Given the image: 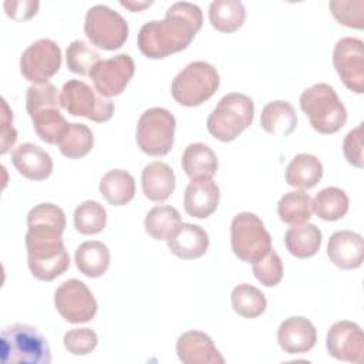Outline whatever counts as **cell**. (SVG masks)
I'll return each mask as SVG.
<instances>
[{
  "label": "cell",
  "instance_id": "1",
  "mask_svg": "<svg viewBox=\"0 0 364 364\" xmlns=\"http://www.w3.org/2000/svg\"><path fill=\"white\" fill-rule=\"evenodd\" d=\"M65 215L54 203H40L27 215V264L41 282H51L70 267V255L63 242Z\"/></svg>",
  "mask_w": 364,
  "mask_h": 364
},
{
  "label": "cell",
  "instance_id": "2",
  "mask_svg": "<svg viewBox=\"0 0 364 364\" xmlns=\"http://www.w3.org/2000/svg\"><path fill=\"white\" fill-rule=\"evenodd\" d=\"M203 23L199 6L189 1L173 3L164 20L145 23L138 33L139 51L152 60H161L185 50Z\"/></svg>",
  "mask_w": 364,
  "mask_h": 364
},
{
  "label": "cell",
  "instance_id": "3",
  "mask_svg": "<svg viewBox=\"0 0 364 364\" xmlns=\"http://www.w3.org/2000/svg\"><path fill=\"white\" fill-rule=\"evenodd\" d=\"M61 100L58 90L51 82L33 84L27 88L26 108L33 121L36 134L47 144H57L65 128L67 119L60 112Z\"/></svg>",
  "mask_w": 364,
  "mask_h": 364
},
{
  "label": "cell",
  "instance_id": "4",
  "mask_svg": "<svg viewBox=\"0 0 364 364\" xmlns=\"http://www.w3.org/2000/svg\"><path fill=\"white\" fill-rule=\"evenodd\" d=\"M300 108L310 121V125L320 134H334L347 122V109L340 101L336 90L317 82L306 88L300 95Z\"/></svg>",
  "mask_w": 364,
  "mask_h": 364
},
{
  "label": "cell",
  "instance_id": "5",
  "mask_svg": "<svg viewBox=\"0 0 364 364\" xmlns=\"http://www.w3.org/2000/svg\"><path fill=\"white\" fill-rule=\"evenodd\" d=\"M3 364H50L51 351L46 337L33 326L11 324L1 330Z\"/></svg>",
  "mask_w": 364,
  "mask_h": 364
},
{
  "label": "cell",
  "instance_id": "6",
  "mask_svg": "<svg viewBox=\"0 0 364 364\" xmlns=\"http://www.w3.org/2000/svg\"><path fill=\"white\" fill-rule=\"evenodd\" d=\"M255 117V104L250 97L240 92H229L220 98L206 119L209 134L220 142L236 139L250 127Z\"/></svg>",
  "mask_w": 364,
  "mask_h": 364
},
{
  "label": "cell",
  "instance_id": "7",
  "mask_svg": "<svg viewBox=\"0 0 364 364\" xmlns=\"http://www.w3.org/2000/svg\"><path fill=\"white\" fill-rule=\"evenodd\" d=\"M219 73L206 61H192L176 74L171 84L173 100L183 107H198L219 88Z\"/></svg>",
  "mask_w": 364,
  "mask_h": 364
},
{
  "label": "cell",
  "instance_id": "8",
  "mask_svg": "<svg viewBox=\"0 0 364 364\" xmlns=\"http://www.w3.org/2000/svg\"><path fill=\"white\" fill-rule=\"evenodd\" d=\"M176 121L171 111L152 107L144 111L136 124V144L149 156H165L173 146Z\"/></svg>",
  "mask_w": 364,
  "mask_h": 364
},
{
  "label": "cell",
  "instance_id": "9",
  "mask_svg": "<svg viewBox=\"0 0 364 364\" xmlns=\"http://www.w3.org/2000/svg\"><path fill=\"white\" fill-rule=\"evenodd\" d=\"M230 246L239 260L255 263L272 249V237L257 215L240 212L230 223Z\"/></svg>",
  "mask_w": 364,
  "mask_h": 364
},
{
  "label": "cell",
  "instance_id": "10",
  "mask_svg": "<svg viewBox=\"0 0 364 364\" xmlns=\"http://www.w3.org/2000/svg\"><path fill=\"white\" fill-rule=\"evenodd\" d=\"M61 107L74 117H84L94 122H107L114 115L115 107L109 98L102 97L95 88L81 80H68L60 92Z\"/></svg>",
  "mask_w": 364,
  "mask_h": 364
},
{
  "label": "cell",
  "instance_id": "11",
  "mask_svg": "<svg viewBox=\"0 0 364 364\" xmlns=\"http://www.w3.org/2000/svg\"><path fill=\"white\" fill-rule=\"evenodd\" d=\"M84 33L92 46L114 51L124 46L128 38V23L115 10L105 4L88 9L84 21Z\"/></svg>",
  "mask_w": 364,
  "mask_h": 364
},
{
  "label": "cell",
  "instance_id": "12",
  "mask_svg": "<svg viewBox=\"0 0 364 364\" xmlns=\"http://www.w3.org/2000/svg\"><path fill=\"white\" fill-rule=\"evenodd\" d=\"M54 306L68 323H88L98 310L97 300L87 284L78 279L63 282L54 291Z\"/></svg>",
  "mask_w": 364,
  "mask_h": 364
},
{
  "label": "cell",
  "instance_id": "13",
  "mask_svg": "<svg viewBox=\"0 0 364 364\" xmlns=\"http://www.w3.org/2000/svg\"><path fill=\"white\" fill-rule=\"evenodd\" d=\"M61 67V50L55 41L40 38L30 44L20 57V73L33 84L47 82Z\"/></svg>",
  "mask_w": 364,
  "mask_h": 364
},
{
  "label": "cell",
  "instance_id": "14",
  "mask_svg": "<svg viewBox=\"0 0 364 364\" xmlns=\"http://www.w3.org/2000/svg\"><path fill=\"white\" fill-rule=\"evenodd\" d=\"M333 64L350 91L364 92V43L360 38H340L333 50Z\"/></svg>",
  "mask_w": 364,
  "mask_h": 364
},
{
  "label": "cell",
  "instance_id": "15",
  "mask_svg": "<svg viewBox=\"0 0 364 364\" xmlns=\"http://www.w3.org/2000/svg\"><path fill=\"white\" fill-rule=\"evenodd\" d=\"M135 73V64L129 54H117L101 60L90 73L95 90L105 98L119 95Z\"/></svg>",
  "mask_w": 364,
  "mask_h": 364
},
{
  "label": "cell",
  "instance_id": "16",
  "mask_svg": "<svg viewBox=\"0 0 364 364\" xmlns=\"http://www.w3.org/2000/svg\"><path fill=\"white\" fill-rule=\"evenodd\" d=\"M326 347L331 357L347 363H363L364 333L357 323L341 320L327 331Z\"/></svg>",
  "mask_w": 364,
  "mask_h": 364
},
{
  "label": "cell",
  "instance_id": "17",
  "mask_svg": "<svg viewBox=\"0 0 364 364\" xmlns=\"http://www.w3.org/2000/svg\"><path fill=\"white\" fill-rule=\"evenodd\" d=\"M176 354L183 364H223L225 358L212 338L199 330L182 333L176 340Z\"/></svg>",
  "mask_w": 364,
  "mask_h": 364
},
{
  "label": "cell",
  "instance_id": "18",
  "mask_svg": "<svg viewBox=\"0 0 364 364\" xmlns=\"http://www.w3.org/2000/svg\"><path fill=\"white\" fill-rule=\"evenodd\" d=\"M317 341L314 324L301 316H291L283 320L277 328V343L287 354L310 351Z\"/></svg>",
  "mask_w": 364,
  "mask_h": 364
},
{
  "label": "cell",
  "instance_id": "19",
  "mask_svg": "<svg viewBox=\"0 0 364 364\" xmlns=\"http://www.w3.org/2000/svg\"><path fill=\"white\" fill-rule=\"evenodd\" d=\"M219 198V186L212 178H193L185 189V212L192 218L206 219L218 209Z\"/></svg>",
  "mask_w": 364,
  "mask_h": 364
},
{
  "label": "cell",
  "instance_id": "20",
  "mask_svg": "<svg viewBox=\"0 0 364 364\" xmlns=\"http://www.w3.org/2000/svg\"><path fill=\"white\" fill-rule=\"evenodd\" d=\"M327 256L343 270L358 269L364 260V240L353 230L334 232L327 243Z\"/></svg>",
  "mask_w": 364,
  "mask_h": 364
},
{
  "label": "cell",
  "instance_id": "21",
  "mask_svg": "<svg viewBox=\"0 0 364 364\" xmlns=\"http://www.w3.org/2000/svg\"><path fill=\"white\" fill-rule=\"evenodd\" d=\"M11 162L20 175L30 181H44L53 173V158L41 146L26 142L11 154Z\"/></svg>",
  "mask_w": 364,
  "mask_h": 364
},
{
  "label": "cell",
  "instance_id": "22",
  "mask_svg": "<svg viewBox=\"0 0 364 364\" xmlns=\"http://www.w3.org/2000/svg\"><path fill=\"white\" fill-rule=\"evenodd\" d=\"M166 242L171 253L182 260L199 259L209 247L206 230L193 223H181Z\"/></svg>",
  "mask_w": 364,
  "mask_h": 364
},
{
  "label": "cell",
  "instance_id": "23",
  "mask_svg": "<svg viewBox=\"0 0 364 364\" xmlns=\"http://www.w3.org/2000/svg\"><path fill=\"white\" fill-rule=\"evenodd\" d=\"M144 195L152 202L166 200L175 191L176 179L172 168L161 161L148 164L141 173Z\"/></svg>",
  "mask_w": 364,
  "mask_h": 364
},
{
  "label": "cell",
  "instance_id": "24",
  "mask_svg": "<svg viewBox=\"0 0 364 364\" xmlns=\"http://www.w3.org/2000/svg\"><path fill=\"white\" fill-rule=\"evenodd\" d=\"M260 125L267 134L287 136L297 127V115L291 104L287 101H270L262 109Z\"/></svg>",
  "mask_w": 364,
  "mask_h": 364
},
{
  "label": "cell",
  "instance_id": "25",
  "mask_svg": "<svg viewBox=\"0 0 364 364\" xmlns=\"http://www.w3.org/2000/svg\"><path fill=\"white\" fill-rule=\"evenodd\" d=\"M323 176V165L320 159L311 154L296 155L284 171L287 185L299 189L314 188Z\"/></svg>",
  "mask_w": 364,
  "mask_h": 364
},
{
  "label": "cell",
  "instance_id": "26",
  "mask_svg": "<svg viewBox=\"0 0 364 364\" xmlns=\"http://www.w3.org/2000/svg\"><path fill=\"white\" fill-rule=\"evenodd\" d=\"M321 230L309 222L291 226L284 233L286 249L297 259L314 256L321 246Z\"/></svg>",
  "mask_w": 364,
  "mask_h": 364
},
{
  "label": "cell",
  "instance_id": "27",
  "mask_svg": "<svg viewBox=\"0 0 364 364\" xmlns=\"http://www.w3.org/2000/svg\"><path fill=\"white\" fill-rule=\"evenodd\" d=\"M75 266L87 277H100L102 276L111 262V255L102 242L87 240L82 242L75 250Z\"/></svg>",
  "mask_w": 364,
  "mask_h": 364
},
{
  "label": "cell",
  "instance_id": "28",
  "mask_svg": "<svg viewBox=\"0 0 364 364\" xmlns=\"http://www.w3.org/2000/svg\"><path fill=\"white\" fill-rule=\"evenodd\" d=\"M100 193L112 206H122L135 196V181L124 169H111L100 181Z\"/></svg>",
  "mask_w": 364,
  "mask_h": 364
},
{
  "label": "cell",
  "instance_id": "29",
  "mask_svg": "<svg viewBox=\"0 0 364 364\" xmlns=\"http://www.w3.org/2000/svg\"><path fill=\"white\" fill-rule=\"evenodd\" d=\"M183 172L191 178H212L218 171V156L210 146L195 142L185 148L181 158Z\"/></svg>",
  "mask_w": 364,
  "mask_h": 364
},
{
  "label": "cell",
  "instance_id": "30",
  "mask_svg": "<svg viewBox=\"0 0 364 364\" xmlns=\"http://www.w3.org/2000/svg\"><path fill=\"white\" fill-rule=\"evenodd\" d=\"M246 18V9L240 0H215L209 6V21L220 33H235Z\"/></svg>",
  "mask_w": 364,
  "mask_h": 364
},
{
  "label": "cell",
  "instance_id": "31",
  "mask_svg": "<svg viewBox=\"0 0 364 364\" xmlns=\"http://www.w3.org/2000/svg\"><path fill=\"white\" fill-rule=\"evenodd\" d=\"M311 210L323 220H338L348 212V196L337 186L324 188L313 198Z\"/></svg>",
  "mask_w": 364,
  "mask_h": 364
},
{
  "label": "cell",
  "instance_id": "32",
  "mask_svg": "<svg viewBox=\"0 0 364 364\" xmlns=\"http://www.w3.org/2000/svg\"><path fill=\"white\" fill-rule=\"evenodd\" d=\"M57 146L64 156L78 159L91 152L94 146V135L85 124L68 122V127L58 139Z\"/></svg>",
  "mask_w": 364,
  "mask_h": 364
},
{
  "label": "cell",
  "instance_id": "33",
  "mask_svg": "<svg viewBox=\"0 0 364 364\" xmlns=\"http://www.w3.org/2000/svg\"><path fill=\"white\" fill-rule=\"evenodd\" d=\"M181 223L178 209L171 205H158L148 210L144 220V228L155 240H168Z\"/></svg>",
  "mask_w": 364,
  "mask_h": 364
},
{
  "label": "cell",
  "instance_id": "34",
  "mask_svg": "<svg viewBox=\"0 0 364 364\" xmlns=\"http://www.w3.org/2000/svg\"><path fill=\"white\" fill-rule=\"evenodd\" d=\"M311 213V198L304 191H290L284 193L277 203L280 220L290 226L309 222Z\"/></svg>",
  "mask_w": 364,
  "mask_h": 364
},
{
  "label": "cell",
  "instance_id": "35",
  "mask_svg": "<svg viewBox=\"0 0 364 364\" xmlns=\"http://www.w3.org/2000/svg\"><path fill=\"white\" fill-rule=\"evenodd\" d=\"M230 303L233 310L245 318H256L262 316L267 307L264 294L249 283H242L233 287Z\"/></svg>",
  "mask_w": 364,
  "mask_h": 364
},
{
  "label": "cell",
  "instance_id": "36",
  "mask_svg": "<svg viewBox=\"0 0 364 364\" xmlns=\"http://www.w3.org/2000/svg\"><path fill=\"white\" fill-rule=\"evenodd\" d=\"M74 228L81 235H97L107 223V210L97 200H84L74 210Z\"/></svg>",
  "mask_w": 364,
  "mask_h": 364
},
{
  "label": "cell",
  "instance_id": "37",
  "mask_svg": "<svg viewBox=\"0 0 364 364\" xmlns=\"http://www.w3.org/2000/svg\"><path fill=\"white\" fill-rule=\"evenodd\" d=\"M67 67L71 73L80 75H90L97 63L101 61L100 54L90 48L84 41L74 40L65 50Z\"/></svg>",
  "mask_w": 364,
  "mask_h": 364
},
{
  "label": "cell",
  "instance_id": "38",
  "mask_svg": "<svg viewBox=\"0 0 364 364\" xmlns=\"http://www.w3.org/2000/svg\"><path fill=\"white\" fill-rule=\"evenodd\" d=\"M328 7L340 24L348 28H364V0H331Z\"/></svg>",
  "mask_w": 364,
  "mask_h": 364
},
{
  "label": "cell",
  "instance_id": "39",
  "mask_svg": "<svg viewBox=\"0 0 364 364\" xmlns=\"http://www.w3.org/2000/svg\"><path fill=\"white\" fill-rule=\"evenodd\" d=\"M253 264L255 277L266 287L277 286L283 279V263L277 252L270 249L263 257Z\"/></svg>",
  "mask_w": 364,
  "mask_h": 364
},
{
  "label": "cell",
  "instance_id": "40",
  "mask_svg": "<svg viewBox=\"0 0 364 364\" xmlns=\"http://www.w3.org/2000/svg\"><path fill=\"white\" fill-rule=\"evenodd\" d=\"M63 343L65 350L74 355H87L92 353L98 344V336L91 328H71L64 337Z\"/></svg>",
  "mask_w": 364,
  "mask_h": 364
},
{
  "label": "cell",
  "instance_id": "41",
  "mask_svg": "<svg viewBox=\"0 0 364 364\" xmlns=\"http://www.w3.org/2000/svg\"><path fill=\"white\" fill-rule=\"evenodd\" d=\"M343 154L348 164H351L355 168L364 166L363 159V124L357 125L354 129H351L344 141H343Z\"/></svg>",
  "mask_w": 364,
  "mask_h": 364
},
{
  "label": "cell",
  "instance_id": "42",
  "mask_svg": "<svg viewBox=\"0 0 364 364\" xmlns=\"http://www.w3.org/2000/svg\"><path fill=\"white\" fill-rule=\"evenodd\" d=\"M1 132H0V154L4 155L13 148L17 141V131L13 127V111L9 108L6 98H1V115H0Z\"/></svg>",
  "mask_w": 364,
  "mask_h": 364
},
{
  "label": "cell",
  "instance_id": "43",
  "mask_svg": "<svg viewBox=\"0 0 364 364\" xmlns=\"http://www.w3.org/2000/svg\"><path fill=\"white\" fill-rule=\"evenodd\" d=\"M40 3L37 0H7L4 10L9 17L16 21H26L34 17L38 11Z\"/></svg>",
  "mask_w": 364,
  "mask_h": 364
},
{
  "label": "cell",
  "instance_id": "44",
  "mask_svg": "<svg viewBox=\"0 0 364 364\" xmlns=\"http://www.w3.org/2000/svg\"><path fill=\"white\" fill-rule=\"evenodd\" d=\"M119 4L125 9H129L131 11H139L145 7H149L152 1H119Z\"/></svg>",
  "mask_w": 364,
  "mask_h": 364
}]
</instances>
